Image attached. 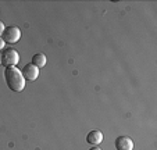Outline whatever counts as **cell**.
Here are the masks:
<instances>
[{
    "label": "cell",
    "instance_id": "52a82bcc",
    "mask_svg": "<svg viewBox=\"0 0 157 150\" xmlns=\"http://www.w3.org/2000/svg\"><path fill=\"white\" fill-rule=\"evenodd\" d=\"M46 61H48V59H46V56H44L43 53H36V54H33V57H32V64L38 68L44 67Z\"/></svg>",
    "mask_w": 157,
    "mask_h": 150
},
{
    "label": "cell",
    "instance_id": "ba28073f",
    "mask_svg": "<svg viewBox=\"0 0 157 150\" xmlns=\"http://www.w3.org/2000/svg\"><path fill=\"white\" fill-rule=\"evenodd\" d=\"M4 29H6V27H4V24L2 22V21H0V38H2V35H3Z\"/></svg>",
    "mask_w": 157,
    "mask_h": 150
},
{
    "label": "cell",
    "instance_id": "5b68a950",
    "mask_svg": "<svg viewBox=\"0 0 157 150\" xmlns=\"http://www.w3.org/2000/svg\"><path fill=\"white\" fill-rule=\"evenodd\" d=\"M117 150H133V140L129 136H118L116 139Z\"/></svg>",
    "mask_w": 157,
    "mask_h": 150
},
{
    "label": "cell",
    "instance_id": "30bf717a",
    "mask_svg": "<svg viewBox=\"0 0 157 150\" xmlns=\"http://www.w3.org/2000/svg\"><path fill=\"white\" fill-rule=\"evenodd\" d=\"M90 150H101L100 147H98V146H93V147H90Z\"/></svg>",
    "mask_w": 157,
    "mask_h": 150
},
{
    "label": "cell",
    "instance_id": "9c48e42d",
    "mask_svg": "<svg viewBox=\"0 0 157 150\" xmlns=\"http://www.w3.org/2000/svg\"><path fill=\"white\" fill-rule=\"evenodd\" d=\"M4 43H6V42L3 40V38H0V50L4 49Z\"/></svg>",
    "mask_w": 157,
    "mask_h": 150
},
{
    "label": "cell",
    "instance_id": "7a4b0ae2",
    "mask_svg": "<svg viewBox=\"0 0 157 150\" xmlns=\"http://www.w3.org/2000/svg\"><path fill=\"white\" fill-rule=\"evenodd\" d=\"M20 61V54L13 47H7V49H3L2 53H0V63L4 67H15L17 63Z\"/></svg>",
    "mask_w": 157,
    "mask_h": 150
},
{
    "label": "cell",
    "instance_id": "3957f363",
    "mask_svg": "<svg viewBox=\"0 0 157 150\" xmlns=\"http://www.w3.org/2000/svg\"><path fill=\"white\" fill-rule=\"evenodd\" d=\"M2 38H3V40L7 42V43H15V42H18L21 38L20 28L18 27H7L6 29H4Z\"/></svg>",
    "mask_w": 157,
    "mask_h": 150
},
{
    "label": "cell",
    "instance_id": "8fae6325",
    "mask_svg": "<svg viewBox=\"0 0 157 150\" xmlns=\"http://www.w3.org/2000/svg\"><path fill=\"white\" fill-rule=\"evenodd\" d=\"M0 64H2V63H0Z\"/></svg>",
    "mask_w": 157,
    "mask_h": 150
},
{
    "label": "cell",
    "instance_id": "6da1fadb",
    "mask_svg": "<svg viewBox=\"0 0 157 150\" xmlns=\"http://www.w3.org/2000/svg\"><path fill=\"white\" fill-rule=\"evenodd\" d=\"M4 79L13 92H22L25 88L24 75L17 67H7L4 70Z\"/></svg>",
    "mask_w": 157,
    "mask_h": 150
},
{
    "label": "cell",
    "instance_id": "8992f818",
    "mask_svg": "<svg viewBox=\"0 0 157 150\" xmlns=\"http://www.w3.org/2000/svg\"><path fill=\"white\" fill-rule=\"evenodd\" d=\"M101 140H103V133L100 131H90L86 135V142L93 146H98L99 143H101Z\"/></svg>",
    "mask_w": 157,
    "mask_h": 150
},
{
    "label": "cell",
    "instance_id": "277c9868",
    "mask_svg": "<svg viewBox=\"0 0 157 150\" xmlns=\"http://www.w3.org/2000/svg\"><path fill=\"white\" fill-rule=\"evenodd\" d=\"M21 72H22V75H24L25 79H28V81H35L36 78L39 77V68L35 67L32 63L24 65V70L21 71Z\"/></svg>",
    "mask_w": 157,
    "mask_h": 150
}]
</instances>
